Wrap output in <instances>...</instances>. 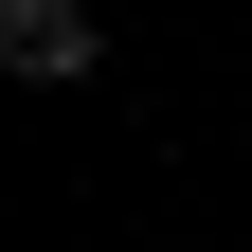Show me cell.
Segmentation results:
<instances>
[{
	"label": "cell",
	"instance_id": "6da1fadb",
	"mask_svg": "<svg viewBox=\"0 0 252 252\" xmlns=\"http://www.w3.org/2000/svg\"><path fill=\"white\" fill-rule=\"evenodd\" d=\"M90 54H108V18H90V0H0V72H36V90H72Z\"/></svg>",
	"mask_w": 252,
	"mask_h": 252
}]
</instances>
